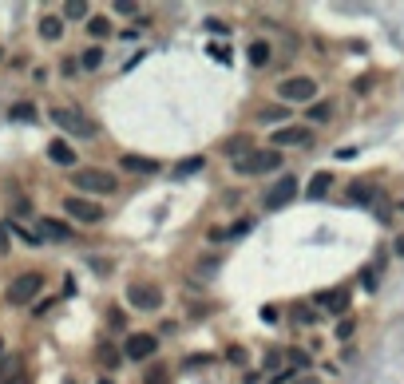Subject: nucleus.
<instances>
[{
    "label": "nucleus",
    "mask_w": 404,
    "mask_h": 384,
    "mask_svg": "<svg viewBox=\"0 0 404 384\" xmlns=\"http://www.w3.org/2000/svg\"><path fill=\"white\" fill-rule=\"evenodd\" d=\"M293 384H321L317 376H302V380H293Z\"/></svg>",
    "instance_id": "44"
},
{
    "label": "nucleus",
    "mask_w": 404,
    "mask_h": 384,
    "mask_svg": "<svg viewBox=\"0 0 404 384\" xmlns=\"http://www.w3.org/2000/svg\"><path fill=\"white\" fill-rule=\"evenodd\" d=\"M396 253H400V258H404V238H396Z\"/></svg>",
    "instance_id": "45"
},
{
    "label": "nucleus",
    "mask_w": 404,
    "mask_h": 384,
    "mask_svg": "<svg viewBox=\"0 0 404 384\" xmlns=\"http://www.w3.org/2000/svg\"><path fill=\"white\" fill-rule=\"evenodd\" d=\"M91 270H100V277H107V273H112V262H103V258H91Z\"/></svg>",
    "instance_id": "37"
},
{
    "label": "nucleus",
    "mask_w": 404,
    "mask_h": 384,
    "mask_svg": "<svg viewBox=\"0 0 404 384\" xmlns=\"http://www.w3.org/2000/svg\"><path fill=\"white\" fill-rule=\"evenodd\" d=\"M202 167H206V162H202L198 155H194V159H186V162H179V167H174V179H186V174H198Z\"/></svg>",
    "instance_id": "24"
},
{
    "label": "nucleus",
    "mask_w": 404,
    "mask_h": 384,
    "mask_svg": "<svg viewBox=\"0 0 404 384\" xmlns=\"http://www.w3.org/2000/svg\"><path fill=\"white\" fill-rule=\"evenodd\" d=\"M293 321H302V325H314V321H317V313H314V309H305V305H297V309H293Z\"/></svg>",
    "instance_id": "32"
},
{
    "label": "nucleus",
    "mask_w": 404,
    "mask_h": 384,
    "mask_svg": "<svg viewBox=\"0 0 404 384\" xmlns=\"http://www.w3.org/2000/svg\"><path fill=\"white\" fill-rule=\"evenodd\" d=\"M76 191L83 194H115L119 191V179H115L112 171H100V167H83V171H76Z\"/></svg>",
    "instance_id": "2"
},
{
    "label": "nucleus",
    "mask_w": 404,
    "mask_h": 384,
    "mask_svg": "<svg viewBox=\"0 0 404 384\" xmlns=\"http://www.w3.org/2000/svg\"><path fill=\"white\" fill-rule=\"evenodd\" d=\"M12 230H16V238H20V242H28V246H44V238L36 230H28V226H12Z\"/></svg>",
    "instance_id": "27"
},
{
    "label": "nucleus",
    "mask_w": 404,
    "mask_h": 384,
    "mask_svg": "<svg viewBox=\"0 0 404 384\" xmlns=\"http://www.w3.org/2000/svg\"><path fill=\"white\" fill-rule=\"evenodd\" d=\"M0 384H28V373H16V376H8V380H0Z\"/></svg>",
    "instance_id": "43"
},
{
    "label": "nucleus",
    "mask_w": 404,
    "mask_h": 384,
    "mask_svg": "<svg viewBox=\"0 0 404 384\" xmlns=\"http://www.w3.org/2000/svg\"><path fill=\"white\" fill-rule=\"evenodd\" d=\"M246 56H250V64H254V68H266V64H270V56H273V48H270L266 40H254Z\"/></svg>",
    "instance_id": "17"
},
{
    "label": "nucleus",
    "mask_w": 404,
    "mask_h": 384,
    "mask_svg": "<svg viewBox=\"0 0 404 384\" xmlns=\"http://www.w3.org/2000/svg\"><path fill=\"white\" fill-rule=\"evenodd\" d=\"M48 159L56 162V167H76V151H71L64 139H56V143H48Z\"/></svg>",
    "instance_id": "14"
},
{
    "label": "nucleus",
    "mask_w": 404,
    "mask_h": 384,
    "mask_svg": "<svg viewBox=\"0 0 404 384\" xmlns=\"http://www.w3.org/2000/svg\"><path fill=\"white\" fill-rule=\"evenodd\" d=\"M329 186H333V174L317 171L314 179H309V191H305V194H309V198H325V194H329Z\"/></svg>",
    "instance_id": "16"
},
{
    "label": "nucleus",
    "mask_w": 404,
    "mask_h": 384,
    "mask_svg": "<svg viewBox=\"0 0 404 384\" xmlns=\"http://www.w3.org/2000/svg\"><path fill=\"white\" fill-rule=\"evenodd\" d=\"M270 143H273V151L278 147H305V143H314V131L309 127H278Z\"/></svg>",
    "instance_id": "10"
},
{
    "label": "nucleus",
    "mask_w": 404,
    "mask_h": 384,
    "mask_svg": "<svg viewBox=\"0 0 404 384\" xmlns=\"http://www.w3.org/2000/svg\"><path fill=\"white\" fill-rule=\"evenodd\" d=\"M64 384H76V380H64Z\"/></svg>",
    "instance_id": "47"
},
{
    "label": "nucleus",
    "mask_w": 404,
    "mask_h": 384,
    "mask_svg": "<svg viewBox=\"0 0 404 384\" xmlns=\"http://www.w3.org/2000/svg\"><path fill=\"white\" fill-rule=\"evenodd\" d=\"M40 238H48V242H76V230L68 222H60V218H40Z\"/></svg>",
    "instance_id": "12"
},
{
    "label": "nucleus",
    "mask_w": 404,
    "mask_h": 384,
    "mask_svg": "<svg viewBox=\"0 0 404 384\" xmlns=\"http://www.w3.org/2000/svg\"><path fill=\"white\" fill-rule=\"evenodd\" d=\"M40 289H44V273H40V270L16 273V277H12V285H8V289H4V301H8V305H16V309H20V305H28L32 297L40 294Z\"/></svg>",
    "instance_id": "1"
},
{
    "label": "nucleus",
    "mask_w": 404,
    "mask_h": 384,
    "mask_svg": "<svg viewBox=\"0 0 404 384\" xmlns=\"http://www.w3.org/2000/svg\"><path fill=\"white\" fill-rule=\"evenodd\" d=\"M143 380H147V384H167V373H162L159 364H155V368H151L147 376H143Z\"/></svg>",
    "instance_id": "36"
},
{
    "label": "nucleus",
    "mask_w": 404,
    "mask_h": 384,
    "mask_svg": "<svg viewBox=\"0 0 404 384\" xmlns=\"http://www.w3.org/2000/svg\"><path fill=\"white\" fill-rule=\"evenodd\" d=\"M52 305H60V301H56V297H44V301L36 305V309H32V313H36V317H44V313H48V309H52Z\"/></svg>",
    "instance_id": "39"
},
{
    "label": "nucleus",
    "mask_w": 404,
    "mask_h": 384,
    "mask_svg": "<svg viewBox=\"0 0 404 384\" xmlns=\"http://www.w3.org/2000/svg\"><path fill=\"white\" fill-rule=\"evenodd\" d=\"M64 16H68V20H83V16H88V4L71 0V4H64Z\"/></svg>",
    "instance_id": "29"
},
{
    "label": "nucleus",
    "mask_w": 404,
    "mask_h": 384,
    "mask_svg": "<svg viewBox=\"0 0 404 384\" xmlns=\"http://www.w3.org/2000/svg\"><path fill=\"white\" fill-rule=\"evenodd\" d=\"M95 356H100V361L107 364V368H115V364H119V353H115V349H112V344H107V341H103L100 349H95Z\"/></svg>",
    "instance_id": "25"
},
{
    "label": "nucleus",
    "mask_w": 404,
    "mask_h": 384,
    "mask_svg": "<svg viewBox=\"0 0 404 384\" xmlns=\"http://www.w3.org/2000/svg\"><path fill=\"white\" fill-rule=\"evenodd\" d=\"M282 167V151H273V147H266V151H250L242 155V159L234 162V171L238 174H270Z\"/></svg>",
    "instance_id": "4"
},
{
    "label": "nucleus",
    "mask_w": 404,
    "mask_h": 384,
    "mask_svg": "<svg viewBox=\"0 0 404 384\" xmlns=\"http://www.w3.org/2000/svg\"><path fill=\"white\" fill-rule=\"evenodd\" d=\"M349 198H353V203H364V206H369V203H373V198H376V191H373V182H364V179H357L353 186H349Z\"/></svg>",
    "instance_id": "18"
},
{
    "label": "nucleus",
    "mask_w": 404,
    "mask_h": 384,
    "mask_svg": "<svg viewBox=\"0 0 404 384\" xmlns=\"http://www.w3.org/2000/svg\"><path fill=\"white\" fill-rule=\"evenodd\" d=\"M155 349H159V337L155 333H131L127 341H123L127 361H147V356H155Z\"/></svg>",
    "instance_id": "9"
},
{
    "label": "nucleus",
    "mask_w": 404,
    "mask_h": 384,
    "mask_svg": "<svg viewBox=\"0 0 404 384\" xmlns=\"http://www.w3.org/2000/svg\"><path fill=\"white\" fill-rule=\"evenodd\" d=\"M119 167L127 174H159L162 171L159 159H143V155H119Z\"/></svg>",
    "instance_id": "13"
},
{
    "label": "nucleus",
    "mask_w": 404,
    "mask_h": 384,
    "mask_svg": "<svg viewBox=\"0 0 404 384\" xmlns=\"http://www.w3.org/2000/svg\"><path fill=\"white\" fill-rule=\"evenodd\" d=\"M202 364H214V356L210 353H194V356H186V361H182V368H202Z\"/></svg>",
    "instance_id": "30"
},
{
    "label": "nucleus",
    "mask_w": 404,
    "mask_h": 384,
    "mask_svg": "<svg viewBox=\"0 0 404 384\" xmlns=\"http://www.w3.org/2000/svg\"><path fill=\"white\" fill-rule=\"evenodd\" d=\"M32 115H36L32 103H16V107H12V119H32Z\"/></svg>",
    "instance_id": "34"
},
{
    "label": "nucleus",
    "mask_w": 404,
    "mask_h": 384,
    "mask_svg": "<svg viewBox=\"0 0 404 384\" xmlns=\"http://www.w3.org/2000/svg\"><path fill=\"white\" fill-rule=\"evenodd\" d=\"M317 95V80L314 76H290L278 83V100L282 103H314Z\"/></svg>",
    "instance_id": "5"
},
{
    "label": "nucleus",
    "mask_w": 404,
    "mask_h": 384,
    "mask_svg": "<svg viewBox=\"0 0 404 384\" xmlns=\"http://www.w3.org/2000/svg\"><path fill=\"white\" fill-rule=\"evenodd\" d=\"M88 32L95 36V40H107V36H112V20H107V16H91Z\"/></svg>",
    "instance_id": "22"
},
{
    "label": "nucleus",
    "mask_w": 404,
    "mask_h": 384,
    "mask_svg": "<svg viewBox=\"0 0 404 384\" xmlns=\"http://www.w3.org/2000/svg\"><path fill=\"white\" fill-rule=\"evenodd\" d=\"M353 329H357V321H353V317H345V321L337 325V341H349V337H353Z\"/></svg>",
    "instance_id": "31"
},
{
    "label": "nucleus",
    "mask_w": 404,
    "mask_h": 384,
    "mask_svg": "<svg viewBox=\"0 0 404 384\" xmlns=\"http://www.w3.org/2000/svg\"><path fill=\"white\" fill-rule=\"evenodd\" d=\"M250 147H254V143L246 139V135H234V139H226V147H222V151L230 155L234 162H238V159H242V151H250Z\"/></svg>",
    "instance_id": "20"
},
{
    "label": "nucleus",
    "mask_w": 404,
    "mask_h": 384,
    "mask_svg": "<svg viewBox=\"0 0 404 384\" xmlns=\"http://www.w3.org/2000/svg\"><path fill=\"white\" fill-rule=\"evenodd\" d=\"M36 32H40V40H48V44H56L64 36V20L60 16H40V24H36Z\"/></svg>",
    "instance_id": "15"
},
{
    "label": "nucleus",
    "mask_w": 404,
    "mask_h": 384,
    "mask_svg": "<svg viewBox=\"0 0 404 384\" xmlns=\"http://www.w3.org/2000/svg\"><path fill=\"white\" fill-rule=\"evenodd\" d=\"M309 119H314V123H329V119H333V103H329V100L309 103Z\"/></svg>",
    "instance_id": "21"
},
{
    "label": "nucleus",
    "mask_w": 404,
    "mask_h": 384,
    "mask_svg": "<svg viewBox=\"0 0 404 384\" xmlns=\"http://www.w3.org/2000/svg\"><path fill=\"white\" fill-rule=\"evenodd\" d=\"M100 64H103V48H100V44H91V48H83V52H80V68L95 71Z\"/></svg>",
    "instance_id": "19"
},
{
    "label": "nucleus",
    "mask_w": 404,
    "mask_h": 384,
    "mask_svg": "<svg viewBox=\"0 0 404 384\" xmlns=\"http://www.w3.org/2000/svg\"><path fill=\"white\" fill-rule=\"evenodd\" d=\"M52 123L60 127V131H68V135H76V139H95V123L91 119H83L80 112H71V107H52Z\"/></svg>",
    "instance_id": "3"
},
{
    "label": "nucleus",
    "mask_w": 404,
    "mask_h": 384,
    "mask_svg": "<svg viewBox=\"0 0 404 384\" xmlns=\"http://www.w3.org/2000/svg\"><path fill=\"white\" fill-rule=\"evenodd\" d=\"M314 301L321 305L325 313H345V309H349V289H345V285H333V289H321Z\"/></svg>",
    "instance_id": "11"
},
{
    "label": "nucleus",
    "mask_w": 404,
    "mask_h": 384,
    "mask_svg": "<svg viewBox=\"0 0 404 384\" xmlns=\"http://www.w3.org/2000/svg\"><path fill=\"white\" fill-rule=\"evenodd\" d=\"M20 356H8V361H4V364H0V380H8V376H16V373H24V368H20Z\"/></svg>",
    "instance_id": "26"
},
{
    "label": "nucleus",
    "mask_w": 404,
    "mask_h": 384,
    "mask_svg": "<svg viewBox=\"0 0 404 384\" xmlns=\"http://www.w3.org/2000/svg\"><path fill=\"white\" fill-rule=\"evenodd\" d=\"M364 289H376V270H364Z\"/></svg>",
    "instance_id": "41"
},
{
    "label": "nucleus",
    "mask_w": 404,
    "mask_h": 384,
    "mask_svg": "<svg viewBox=\"0 0 404 384\" xmlns=\"http://www.w3.org/2000/svg\"><path fill=\"white\" fill-rule=\"evenodd\" d=\"M250 226L254 222H246V218H242V222H234L230 230H226V238H242V234H250Z\"/></svg>",
    "instance_id": "35"
},
{
    "label": "nucleus",
    "mask_w": 404,
    "mask_h": 384,
    "mask_svg": "<svg viewBox=\"0 0 404 384\" xmlns=\"http://www.w3.org/2000/svg\"><path fill=\"white\" fill-rule=\"evenodd\" d=\"M100 384H112V380H100Z\"/></svg>",
    "instance_id": "48"
},
{
    "label": "nucleus",
    "mask_w": 404,
    "mask_h": 384,
    "mask_svg": "<svg viewBox=\"0 0 404 384\" xmlns=\"http://www.w3.org/2000/svg\"><path fill=\"white\" fill-rule=\"evenodd\" d=\"M290 380H293V368H285V373L273 376V384H290Z\"/></svg>",
    "instance_id": "42"
},
{
    "label": "nucleus",
    "mask_w": 404,
    "mask_h": 384,
    "mask_svg": "<svg viewBox=\"0 0 404 384\" xmlns=\"http://www.w3.org/2000/svg\"><path fill=\"white\" fill-rule=\"evenodd\" d=\"M285 115H290V112H285V103H282V107H278V103H270V107H262V112H258V119H262V123H282Z\"/></svg>",
    "instance_id": "23"
},
{
    "label": "nucleus",
    "mask_w": 404,
    "mask_h": 384,
    "mask_svg": "<svg viewBox=\"0 0 404 384\" xmlns=\"http://www.w3.org/2000/svg\"><path fill=\"white\" fill-rule=\"evenodd\" d=\"M115 12H119V16H139V4H135V0H119Z\"/></svg>",
    "instance_id": "33"
},
{
    "label": "nucleus",
    "mask_w": 404,
    "mask_h": 384,
    "mask_svg": "<svg viewBox=\"0 0 404 384\" xmlns=\"http://www.w3.org/2000/svg\"><path fill=\"white\" fill-rule=\"evenodd\" d=\"M282 361H285V353H278V349H270V353H266V368H278Z\"/></svg>",
    "instance_id": "38"
},
{
    "label": "nucleus",
    "mask_w": 404,
    "mask_h": 384,
    "mask_svg": "<svg viewBox=\"0 0 404 384\" xmlns=\"http://www.w3.org/2000/svg\"><path fill=\"white\" fill-rule=\"evenodd\" d=\"M127 305H135L143 313H155L162 305V289L155 282H131L127 285Z\"/></svg>",
    "instance_id": "6"
},
{
    "label": "nucleus",
    "mask_w": 404,
    "mask_h": 384,
    "mask_svg": "<svg viewBox=\"0 0 404 384\" xmlns=\"http://www.w3.org/2000/svg\"><path fill=\"white\" fill-rule=\"evenodd\" d=\"M293 194H297V179H293V174H285V179H278L270 191H266L262 206H266V210H282L285 203H293Z\"/></svg>",
    "instance_id": "7"
},
{
    "label": "nucleus",
    "mask_w": 404,
    "mask_h": 384,
    "mask_svg": "<svg viewBox=\"0 0 404 384\" xmlns=\"http://www.w3.org/2000/svg\"><path fill=\"white\" fill-rule=\"evenodd\" d=\"M8 253V226H0V258Z\"/></svg>",
    "instance_id": "40"
},
{
    "label": "nucleus",
    "mask_w": 404,
    "mask_h": 384,
    "mask_svg": "<svg viewBox=\"0 0 404 384\" xmlns=\"http://www.w3.org/2000/svg\"><path fill=\"white\" fill-rule=\"evenodd\" d=\"M285 361H290L293 368H309V364H314V361H309V353H302V349H290V353H285Z\"/></svg>",
    "instance_id": "28"
},
{
    "label": "nucleus",
    "mask_w": 404,
    "mask_h": 384,
    "mask_svg": "<svg viewBox=\"0 0 404 384\" xmlns=\"http://www.w3.org/2000/svg\"><path fill=\"white\" fill-rule=\"evenodd\" d=\"M0 361H4V341H0Z\"/></svg>",
    "instance_id": "46"
},
{
    "label": "nucleus",
    "mask_w": 404,
    "mask_h": 384,
    "mask_svg": "<svg viewBox=\"0 0 404 384\" xmlns=\"http://www.w3.org/2000/svg\"><path fill=\"white\" fill-rule=\"evenodd\" d=\"M64 210H68L76 222H88V226H95L103 218L100 206L91 203V198H80V194H68V198H64Z\"/></svg>",
    "instance_id": "8"
}]
</instances>
